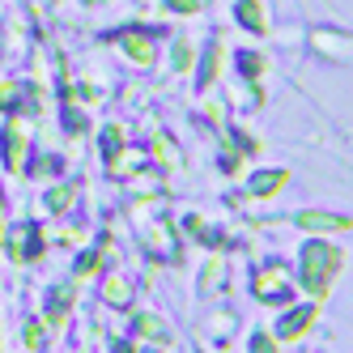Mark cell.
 I'll list each match as a JSON object with an SVG mask.
<instances>
[{
	"label": "cell",
	"instance_id": "6da1fadb",
	"mask_svg": "<svg viewBox=\"0 0 353 353\" xmlns=\"http://www.w3.org/2000/svg\"><path fill=\"white\" fill-rule=\"evenodd\" d=\"M302 260H307V285H311L315 294H323V290H327V276H332V272L341 268V256H336L332 247H319V243H311Z\"/></svg>",
	"mask_w": 353,
	"mask_h": 353
},
{
	"label": "cell",
	"instance_id": "7a4b0ae2",
	"mask_svg": "<svg viewBox=\"0 0 353 353\" xmlns=\"http://www.w3.org/2000/svg\"><path fill=\"white\" fill-rule=\"evenodd\" d=\"M298 225H307V230H349V217H327V213H298Z\"/></svg>",
	"mask_w": 353,
	"mask_h": 353
},
{
	"label": "cell",
	"instance_id": "3957f363",
	"mask_svg": "<svg viewBox=\"0 0 353 353\" xmlns=\"http://www.w3.org/2000/svg\"><path fill=\"white\" fill-rule=\"evenodd\" d=\"M281 285H285V272H281V268H268V272L260 276V285H256V294H260L264 302H272L276 294H281Z\"/></svg>",
	"mask_w": 353,
	"mask_h": 353
},
{
	"label": "cell",
	"instance_id": "277c9868",
	"mask_svg": "<svg viewBox=\"0 0 353 353\" xmlns=\"http://www.w3.org/2000/svg\"><path fill=\"white\" fill-rule=\"evenodd\" d=\"M311 319H315V311H311V307H302V311H294V315H290V319L281 323V336H298V332H302V327H307Z\"/></svg>",
	"mask_w": 353,
	"mask_h": 353
},
{
	"label": "cell",
	"instance_id": "5b68a950",
	"mask_svg": "<svg viewBox=\"0 0 353 353\" xmlns=\"http://www.w3.org/2000/svg\"><path fill=\"white\" fill-rule=\"evenodd\" d=\"M281 183H285V174L281 170H268V174H256V179H251V192L268 196V188H281Z\"/></svg>",
	"mask_w": 353,
	"mask_h": 353
},
{
	"label": "cell",
	"instance_id": "8992f818",
	"mask_svg": "<svg viewBox=\"0 0 353 353\" xmlns=\"http://www.w3.org/2000/svg\"><path fill=\"white\" fill-rule=\"evenodd\" d=\"M239 17L247 21L251 30H264V13H260V5H256V0H243V5H239Z\"/></svg>",
	"mask_w": 353,
	"mask_h": 353
},
{
	"label": "cell",
	"instance_id": "52a82bcc",
	"mask_svg": "<svg viewBox=\"0 0 353 353\" xmlns=\"http://www.w3.org/2000/svg\"><path fill=\"white\" fill-rule=\"evenodd\" d=\"M128 52H132V60H149V39H137V34H128Z\"/></svg>",
	"mask_w": 353,
	"mask_h": 353
},
{
	"label": "cell",
	"instance_id": "ba28073f",
	"mask_svg": "<svg viewBox=\"0 0 353 353\" xmlns=\"http://www.w3.org/2000/svg\"><path fill=\"white\" fill-rule=\"evenodd\" d=\"M137 327H141L145 336H154V341H170V336L162 332V323H158V319H137Z\"/></svg>",
	"mask_w": 353,
	"mask_h": 353
},
{
	"label": "cell",
	"instance_id": "9c48e42d",
	"mask_svg": "<svg viewBox=\"0 0 353 353\" xmlns=\"http://www.w3.org/2000/svg\"><path fill=\"white\" fill-rule=\"evenodd\" d=\"M170 9H183V13H192V9H196V0H170Z\"/></svg>",
	"mask_w": 353,
	"mask_h": 353
}]
</instances>
